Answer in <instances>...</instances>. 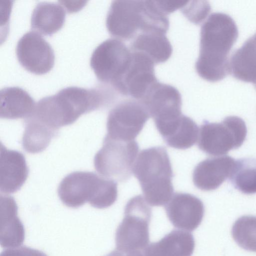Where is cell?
Segmentation results:
<instances>
[{
  "label": "cell",
  "instance_id": "cell-29",
  "mask_svg": "<svg viewBox=\"0 0 256 256\" xmlns=\"http://www.w3.org/2000/svg\"><path fill=\"white\" fill-rule=\"evenodd\" d=\"M254 85L255 88L256 89V82L254 84Z\"/></svg>",
  "mask_w": 256,
  "mask_h": 256
},
{
  "label": "cell",
  "instance_id": "cell-1",
  "mask_svg": "<svg viewBox=\"0 0 256 256\" xmlns=\"http://www.w3.org/2000/svg\"><path fill=\"white\" fill-rule=\"evenodd\" d=\"M238 36L236 24L229 15L214 12L209 16L201 27L200 53L195 66L200 78L216 82L230 73L228 54Z\"/></svg>",
  "mask_w": 256,
  "mask_h": 256
},
{
  "label": "cell",
  "instance_id": "cell-26",
  "mask_svg": "<svg viewBox=\"0 0 256 256\" xmlns=\"http://www.w3.org/2000/svg\"><path fill=\"white\" fill-rule=\"evenodd\" d=\"M187 3L181 8L182 12L190 21L196 24L203 21L210 10V6L207 2L202 1L200 4Z\"/></svg>",
  "mask_w": 256,
  "mask_h": 256
},
{
  "label": "cell",
  "instance_id": "cell-8",
  "mask_svg": "<svg viewBox=\"0 0 256 256\" xmlns=\"http://www.w3.org/2000/svg\"><path fill=\"white\" fill-rule=\"evenodd\" d=\"M132 58V52L120 40L108 38L93 51L90 66L97 78L112 86L124 74Z\"/></svg>",
  "mask_w": 256,
  "mask_h": 256
},
{
  "label": "cell",
  "instance_id": "cell-2",
  "mask_svg": "<svg viewBox=\"0 0 256 256\" xmlns=\"http://www.w3.org/2000/svg\"><path fill=\"white\" fill-rule=\"evenodd\" d=\"M169 26L168 18L152 0H113L106 18L108 32L120 40L134 39L144 32H166Z\"/></svg>",
  "mask_w": 256,
  "mask_h": 256
},
{
  "label": "cell",
  "instance_id": "cell-10",
  "mask_svg": "<svg viewBox=\"0 0 256 256\" xmlns=\"http://www.w3.org/2000/svg\"><path fill=\"white\" fill-rule=\"evenodd\" d=\"M130 64L123 76L113 88L121 94L141 100L158 80L154 63L146 54L132 51Z\"/></svg>",
  "mask_w": 256,
  "mask_h": 256
},
{
  "label": "cell",
  "instance_id": "cell-17",
  "mask_svg": "<svg viewBox=\"0 0 256 256\" xmlns=\"http://www.w3.org/2000/svg\"><path fill=\"white\" fill-rule=\"evenodd\" d=\"M53 96L64 126L74 123L82 114L90 112L89 98L82 88L66 87Z\"/></svg>",
  "mask_w": 256,
  "mask_h": 256
},
{
  "label": "cell",
  "instance_id": "cell-15",
  "mask_svg": "<svg viewBox=\"0 0 256 256\" xmlns=\"http://www.w3.org/2000/svg\"><path fill=\"white\" fill-rule=\"evenodd\" d=\"M28 174L24 154L17 150L0 146V190L6 194L18 190L24 184Z\"/></svg>",
  "mask_w": 256,
  "mask_h": 256
},
{
  "label": "cell",
  "instance_id": "cell-16",
  "mask_svg": "<svg viewBox=\"0 0 256 256\" xmlns=\"http://www.w3.org/2000/svg\"><path fill=\"white\" fill-rule=\"evenodd\" d=\"M18 208L13 197L0 196V240L2 248H17L24 240V227L18 216Z\"/></svg>",
  "mask_w": 256,
  "mask_h": 256
},
{
  "label": "cell",
  "instance_id": "cell-19",
  "mask_svg": "<svg viewBox=\"0 0 256 256\" xmlns=\"http://www.w3.org/2000/svg\"><path fill=\"white\" fill-rule=\"evenodd\" d=\"M65 18V9L60 4L39 2L32 12L30 27L35 32L51 36L62 28Z\"/></svg>",
  "mask_w": 256,
  "mask_h": 256
},
{
  "label": "cell",
  "instance_id": "cell-22",
  "mask_svg": "<svg viewBox=\"0 0 256 256\" xmlns=\"http://www.w3.org/2000/svg\"><path fill=\"white\" fill-rule=\"evenodd\" d=\"M229 71L240 80L256 82V32L232 55Z\"/></svg>",
  "mask_w": 256,
  "mask_h": 256
},
{
  "label": "cell",
  "instance_id": "cell-14",
  "mask_svg": "<svg viewBox=\"0 0 256 256\" xmlns=\"http://www.w3.org/2000/svg\"><path fill=\"white\" fill-rule=\"evenodd\" d=\"M236 160L228 156L209 158L198 163L192 173V181L198 188L211 191L229 178Z\"/></svg>",
  "mask_w": 256,
  "mask_h": 256
},
{
  "label": "cell",
  "instance_id": "cell-5",
  "mask_svg": "<svg viewBox=\"0 0 256 256\" xmlns=\"http://www.w3.org/2000/svg\"><path fill=\"white\" fill-rule=\"evenodd\" d=\"M152 215V208L143 196L138 195L130 198L116 232V250L122 252L144 250L150 241Z\"/></svg>",
  "mask_w": 256,
  "mask_h": 256
},
{
  "label": "cell",
  "instance_id": "cell-25",
  "mask_svg": "<svg viewBox=\"0 0 256 256\" xmlns=\"http://www.w3.org/2000/svg\"><path fill=\"white\" fill-rule=\"evenodd\" d=\"M198 132V126L195 122L190 118L184 115L178 128L164 141L170 147L186 150L196 144Z\"/></svg>",
  "mask_w": 256,
  "mask_h": 256
},
{
  "label": "cell",
  "instance_id": "cell-23",
  "mask_svg": "<svg viewBox=\"0 0 256 256\" xmlns=\"http://www.w3.org/2000/svg\"><path fill=\"white\" fill-rule=\"evenodd\" d=\"M24 131L22 146L26 152L36 154L42 152L49 145L58 132L30 118L24 120Z\"/></svg>",
  "mask_w": 256,
  "mask_h": 256
},
{
  "label": "cell",
  "instance_id": "cell-4",
  "mask_svg": "<svg viewBox=\"0 0 256 256\" xmlns=\"http://www.w3.org/2000/svg\"><path fill=\"white\" fill-rule=\"evenodd\" d=\"M116 181L90 172L77 171L66 176L58 189V196L66 206L76 208L86 202L102 209L110 206L118 198Z\"/></svg>",
  "mask_w": 256,
  "mask_h": 256
},
{
  "label": "cell",
  "instance_id": "cell-11",
  "mask_svg": "<svg viewBox=\"0 0 256 256\" xmlns=\"http://www.w3.org/2000/svg\"><path fill=\"white\" fill-rule=\"evenodd\" d=\"M17 58L28 71L38 75L45 74L53 68L54 54L50 44L38 33L30 31L18 40Z\"/></svg>",
  "mask_w": 256,
  "mask_h": 256
},
{
  "label": "cell",
  "instance_id": "cell-3",
  "mask_svg": "<svg viewBox=\"0 0 256 256\" xmlns=\"http://www.w3.org/2000/svg\"><path fill=\"white\" fill-rule=\"evenodd\" d=\"M132 173L138 180L144 198L151 206H165L174 194V173L166 150L154 146L138 156Z\"/></svg>",
  "mask_w": 256,
  "mask_h": 256
},
{
  "label": "cell",
  "instance_id": "cell-27",
  "mask_svg": "<svg viewBox=\"0 0 256 256\" xmlns=\"http://www.w3.org/2000/svg\"><path fill=\"white\" fill-rule=\"evenodd\" d=\"M0 256H48L42 252L26 246L14 248L2 251Z\"/></svg>",
  "mask_w": 256,
  "mask_h": 256
},
{
  "label": "cell",
  "instance_id": "cell-7",
  "mask_svg": "<svg viewBox=\"0 0 256 256\" xmlns=\"http://www.w3.org/2000/svg\"><path fill=\"white\" fill-rule=\"evenodd\" d=\"M246 134V124L238 116H227L219 123L204 120L199 130L198 146L209 155L225 154L240 148Z\"/></svg>",
  "mask_w": 256,
  "mask_h": 256
},
{
  "label": "cell",
  "instance_id": "cell-28",
  "mask_svg": "<svg viewBox=\"0 0 256 256\" xmlns=\"http://www.w3.org/2000/svg\"><path fill=\"white\" fill-rule=\"evenodd\" d=\"M105 256H124V253L116 250L111 252Z\"/></svg>",
  "mask_w": 256,
  "mask_h": 256
},
{
  "label": "cell",
  "instance_id": "cell-24",
  "mask_svg": "<svg viewBox=\"0 0 256 256\" xmlns=\"http://www.w3.org/2000/svg\"><path fill=\"white\" fill-rule=\"evenodd\" d=\"M229 180L234 187L242 192L256 193V158H244L236 160Z\"/></svg>",
  "mask_w": 256,
  "mask_h": 256
},
{
  "label": "cell",
  "instance_id": "cell-6",
  "mask_svg": "<svg viewBox=\"0 0 256 256\" xmlns=\"http://www.w3.org/2000/svg\"><path fill=\"white\" fill-rule=\"evenodd\" d=\"M138 150L135 140L123 141L105 136L102 148L94 156V168L104 178L126 182L132 176Z\"/></svg>",
  "mask_w": 256,
  "mask_h": 256
},
{
  "label": "cell",
  "instance_id": "cell-12",
  "mask_svg": "<svg viewBox=\"0 0 256 256\" xmlns=\"http://www.w3.org/2000/svg\"><path fill=\"white\" fill-rule=\"evenodd\" d=\"M146 108L156 126L180 117L182 113V96L175 87L158 81L140 100Z\"/></svg>",
  "mask_w": 256,
  "mask_h": 256
},
{
  "label": "cell",
  "instance_id": "cell-21",
  "mask_svg": "<svg viewBox=\"0 0 256 256\" xmlns=\"http://www.w3.org/2000/svg\"><path fill=\"white\" fill-rule=\"evenodd\" d=\"M166 34L157 31L139 33L131 43L132 51L142 52L158 64L166 62L172 53V48Z\"/></svg>",
  "mask_w": 256,
  "mask_h": 256
},
{
  "label": "cell",
  "instance_id": "cell-20",
  "mask_svg": "<svg viewBox=\"0 0 256 256\" xmlns=\"http://www.w3.org/2000/svg\"><path fill=\"white\" fill-rule=\"evenodd\" d=\"M35 105L34 99L21 88L6 87L0 91V117L2 118H26L32 112Z\"/></svg>",
  "mask_w": 256,
  "mask_h": 256
},
{
  "label": "cell",
  "instance_id": "cell-18",
  "mask_svg": "<svg viewBox=\"0 0 256 256\" xmlns=\"http://www.w3.org/2000/svg\"><path fill=\"white\" fill-rule=\"evenodd\" d=\"M195 247L193 235L183 230H174L159 241L144 250V256H192Z\"/></svg>",
  "mask_w": 256,
  "mask_h": 256
},
{
  "label": "cell",
  "instance_id": "cell-9",
  "mask_svg": "<svg viewBox=\"0 0 256 256\" xmlns=\"http://www.w3.org/2000/svg\"><path fill=\"white\" fill-rule=\"evenodd\" d=\"M150 115L142 102L126 100L109 112L105 136L123 141H131L140 134Z\"/></svg>",
  "mask_w": 256,
  "mask_h": 256
},
{
  "label": "cell",
  "instance_id": "cell-13",
  "mask_svg": "<svg viewBox=\"0 0 256 256\" xmlns=\"http://www.w3.org/2000/svg\"><path fill=\"white\" fill-rule=\"evenodd\" d=\"M164 208L174 226L189 232L200 226L204 213L202 202L195 196L184 192L174 194Z\"/></svg>",
  "mask_w": 256,
  "mask_h": 256
}]
</instances>
